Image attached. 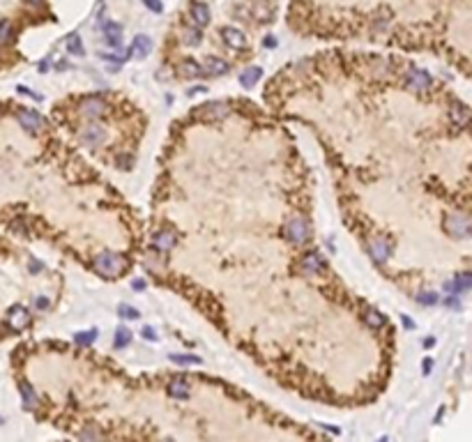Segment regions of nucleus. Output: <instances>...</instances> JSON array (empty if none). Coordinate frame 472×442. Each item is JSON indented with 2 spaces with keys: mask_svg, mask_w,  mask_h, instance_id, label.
<instances>
[{
  "mask_svg": "<svg viewBox=\"0 0 472 442\" xmlns=\"http://www.w3.org/2000/svg\"><path fill=\"white\" fill-rule=\"evenodd\" d=\"M122 267H125V260H122L118 253H113V251H102V253L95 258V269L102 276H108V279H113L115 274H120Z\"/></svg>",
  "mask_w": 472,
  "mask_h": 442,
  "instance_id": "f257e3e1",
  "label": "nucleus"
},
{
  "mask_svg": "<svg viewBox=\"0 0 472 442\" xmlns=\"http://www.w3.org/2000/svg\"><path fill=\"white\" fill-rule=\"evenodd\" d=\"M283 235H286V239H290L293 244H304L306 239L311 237V226L306 223V219H302V217H293V219L286 223Z\"/></svg>",
  "mask_w": 472,
  "mask_h": 442,
  "instance_id": "f03ea898",
  "label": "nucleus"
},
{
  "mask_svg": "<svg viewBox=\"0 0 472 442\" xmlns=\"http://www.w3.org/2000/svg\"><path fill=\"white\" fill-rule=\"evenodd\" d=\"M445 228H447L449 235L454 237H468L470 235V219H468L463 212H452L445 221Z\"/></svg>",
  "mask_w": 472,
  "mask_h": 442,
  "instance_id": "7ed1b4c3",
  "label": "nucleus"
},
{
  "mask_svg": "<svg viewBox=\"0 0 472 442\" xmlns=\"http://www.w3.org/2000/svg\"><path fill=\"white\" fill-rule=\"evenodd\" d=\"M431 83H433V78L424 69H410L406 74V88L410 92H424V90L431 88Z\"/></svg>",
  "mask_w": 472,
  "mask_h": 442,
  "instance_id": "20e7f679",
  "label": "nucleus"
},
{
  "mask_svg": "<svg viewBox=\"0 0 472 442\" xmlns=\"http://www.w3.org/2000/svg\"><path fill=\"white\" fill-rule=\"evenodd\" d=\"M369 253L373 260H378V263H385L389 258V253H392V242H389L387 237H373L369 242Z\"/></svg>",
  "mask_w": 472,
  "mask_h": 442,
  "instance_id": "39448f33",
  "label": "nucleus"
},
{
  "mask_svg": "<svg viewBox=\"0 0 472 442\" xmlns=\"http://www.w3.org/2000/svg\"><path fill=\"white\" fill-rule=\"evenodd\" d=\"M104 111H106V102H104L102 97H85L83 102H81V113L90 120L104 115Z\"/></svg>",
  "mask_w": 472,
  "mask_h": 442,
  "instance_id": "423d86ee",
  "label": "nucleus"
},
{
  "mask_svg": "<svg viewBox=\"0 0 472 442\" xmlns=\"http://www.w3.org/2000/svg\"><path fill=\"white\" fill-rule=\"evenodd\" d=\"M219 35H222V39L228 44L231 48H246V37L242 30L233 28V25H226V28L219 30Z\"/></svg>",
  "mask_w": 472,
  "mask_h": 442,
  "instance_id": "0eeeda50",
  "label": "nucleus"
},
{
  "mask_svg": "<svg viewBox=\"0 0 472 442\" xmlns=\"http://www.w3.org/2000/svg\"><path fill=\"white\" fill-rule=\"evenodd\" d=\"M16 118H18V122H21V127L28 129V132H39V127H42V118H39V113L32 111V108H18Z\"/></svg>",
  "mask_w": 472,
  "mask_h": 442,
  "instance_id": "6e6552de",
  "label": "nucleus"
},
{
  "mask_svg": "<svg viewBox=\"0 0 472 442\" xmlns=\"http://www.w3.org/2000/svg\"><path fill=\"white\" fill-rule=\"evenodd\" d=\"M201 67H203V74H208V76H224V74H228V62L217 58V55H208Z\"/></svg>",
  "mask_w": 472,
  "mask_h": 442,
  "instance_id": "1a4fd4ad",
  "label": "nucleus"
},
{
  "mask_svg": "<svg viewBox=\"0 0 472 442\" xmlns=\"http://www.w3.org/2000/svg\"><path fill=\"white\" fill-rule=\"evenodd\" d=\"M189 16H192L194 25L196 28H205V25L210 23V7L205 5V2H192V7H189Z\"/></svg>",
  "mask_w": 472,
  "mask_h": 442,
  "instance_id": "9d476101",
  "label": "nucleus"
},
{
  "mask_svg": "<svg viewBox=\"0 0 472 442\" xmlns=\"http://www.w3.org/2000/svg\"><path fill=\"white\" fill-rule=\"evenodd\" d=\"M166 392L173 399H187V396L192 394V383L187 380V378H173L171 383H168V387H166Z\"/></svg>",
  "mask_w": 472,
  "mask_h": 442,
  "instance_id": "9b49d317",
  "label": "nucleus"
},
{
  "mask_svg": "<svg viewBox=\"0 0 472 442\" xmlns=\"http://www.w3.org/2000/svg\"><path fill=\"white\" fill-rule=\"evenodd\" d=\"M81 141L88 145H99L106 141V132H104V127H99V125H88L83 132H81Z\"/></svg>",
  "mask_w": 472,
  "mask_h": 442,
  "instance_id": "f8f14e48",
  "label": "nucleus"
},
{
  "mask_svg": "<svg viewBox=\"0 0 472 442\" xmlns=\"http://www.w3.org/2000/svg\"><path fill=\"white\" fill-rule=\"evenodd\" d=\"M201 115H203L205 120H222L228 115V104H224V102L205 104V106L201 108Z\"/></svg>",
  "mask_w": 472,
  "mask_h": 442,
  "instance_id": "ddd939ff",
  "label": "nucleus"
},
{
  "mask_svg": "<svg viewBox=\"0 0 472 442\" xmlns=\"http://www.w3.org/2000/svg\"><path fill=\"white\" fill-rule=\"evenodd\" d=\"M180 74L187 78H198V76H205L203 74V67L198 62L196 58H185L180 62Z\"/></svg>",
  "mask_w": 472,
  "mask_h": 442,
  "instance_id": "4468645a",
  "label": "nucleus"
},
{
  "mask_svg": "<svg viewBox=\"0 0 472 442\" xmlns=\"http://www.w3.org/2000/svg\"><path fill=\"white\" fill-rule=\"evenodd\" d=\"M175 235L171 233V230H159V233H155V237H152V244H155L157 251H171L175 246Z\"/></svg>",
  "mask_w": 472,
  "mask_h": 442,
  "instance_id": "2eb2a0df",
  "label": "nucleus"
},
{
  "mask_svg": "<svg viewBox=\"0 0 472 442\" xmlns=\"http://www.w3.org/2000/svg\"><path fill=\"white\" fill-rule=\"evenodd\" d=\"M152 51V39L148 35H138L132 44V55L134 58H148Z\"/></svg>",
  "mask_w": 472,
  "mask_h": 442,
  "instance_id": "dca6fc26",
  "label": "nucleus"
},
{
  "mask_svg": "<svg viewBox=\"0 0 472 442\" xmlns=\"http://www.w3.org/2000/svg\"><path fill=\"white\" fill-rule=\"evenodd\" d=\"M323 265H325L323 256L316 253V251H313V253H306V256L302 258V269H304L306 274H318V272L323 269Z\"/></svg>",
  "mask_w": 472,
  "mask_h": 442,
  "instance_id": "f3484780",
  "label": "nucleus"
},
{
  "mask_svg": "<svg viewBox=\"0 0 472 442\" xmlns=\"http://www.w3.org/2000/svg\"><path fill=\"white\" fill-rule=\"evenodd\" d=\"M104 37L111 46H122V25L113 23V21L104 23Z\"/></svg>",
  "mask_w": 472,
  "mask_h": 442,
  "instance_id": "a211bd4d",
  "label": "nucleus"
},
{
  "mask_svg": "<svg viewBox=\"0 0 472 442\" xmlns=\"http://www.w3.org/2000/svg\"><path fill=\"white\" fill-rule=\"evenodd\" d=\"M260 74H263L260 67H249V69H244V72L239 74V83H242V88L251 90L258 81H260Z\"/></svg>",
  "mask_w": 472,
  "mask_h": 442,
  "instance_id": "6ab92c4d",
  "label": "nucleus"
},
{
  "mask_svg": "<svg viewBox=\"0 0 472 442\" xmlns=\"http://www.w3.org/2000/svg\"><path fill=\"white\" fill-rule=\"evenodd\" d=\"M449 118H452V122H454L456 127H466L468 120H470V111H468L466 104H454V106H452Z\"/></svg>",
  "mask_w": 472,
  "mask_h": 442,
  "instance_id": "aec40b11",
  "label": "nucleus"
},
{
  "mask_svg": "<svg viewBox=\"0 0 472 442\" xmlns=\"http://www.w3.org/2000/svg\"><path fill=\"white\" fill-rule=\"evenodd\" d=\"M9 323H12L14 329L25 327V323H28V311H25L21 304L12 306V309H9Z\"/></svg>",
  "mask_w": 472,
  "mask_h": 442,
  "instance_id": "412c9836",
  "label": "nucleus"
},
{
  "mask_svg": "<svg viewBox=\"0 0 472 442\" xmlns=\"http://www.w3.org/2000/svg\"><path fill=\"white\" fill-rule=\"evenodd\" d=\"M18 392H21V396H23L25 408H30V410H35V408L39 406V399H37L35 389L30 387L28 383H21V385H18Z\"/></svg>",
  "mask_w": 472,
  "mask_h": 442,
  "instance_id": "4be33fe9",
  "label": "nucleus"
},
{
  "mask_svg": "<svg viewBox=\"0 0 472 442\" xmlns=\"http://www.w3.org/2000/svg\"><path fill=\"white\" fill-rule=\"evenodd\" d=\"M182 42L189 44V46H198V44L203 42V32H201V28H196V25L185 28L182 30Z\"/></svg>",
  "mask_w": 472,
  "mask_h": 442,
  "instance_id": "5701e85b",
  "label": "nucleus"
},
{
  "mask_svg": "<svg viewBox=\"0 0 472 442\" xmlns=\"http://www.w3.org/2000/svg\"><path fill=\"white\" fill-rule=\"evenodd\" d=\"M364 323L369 325L371 329H380V327H385V323H387V320H385V316L380 313V311L369 309V311L364 313Z\"/></svg>",
  "mask_w": 472,
  "mask_h": 442,
  "instance_id": "b1692460",
  "label": "nucleus"
},
{
  "mask_svg": "<svg viewBox=\"0 0 472 442\" xmlns=\"http://www.w3.org/2000/svg\"><path fill=\"white\" fill-rule=\"evenodd\" d=\"M65 48H67V53L69 55H83L85 53L83 44H81V37H78L76 32H72V35L65 39Z\"/></svg>",
  "mask_w": 472,
  "mask_h": 442,
  "instance_id": "393cba45",
  "label": "nucleus"
},
{
  "mask_svg": "<svg viewBox=\"0 0 472 442\" xmlns=\"http://www.w3.org/2000/svg\"><path fill=\"white\" fill-rule=\"evenodd\" d=\"M129 341H132V332L127 327H118L115 329V348H125L129 346Z\"/></svg>",
  "mask_w": 472,
  "mask_h": 442,
  "instance_id": "a878e982",
  "label": "nucleus"
},
{
  "mask_svg": "<svg viewBox=\"0 0 472 442\" xmlns=\"http://www.w3.org/2000/svg\"><path fill=\"white\" fill-rule=\"evenodd\" d=\"M9 37H12V21L2 18V21H0V44L9 42Z\"/></svg>",
  "mask_w": 472,
  "mask_h": 442,
  "instance_id": "bb28decb",
  "label": "nucleus"
},
{
  "mask_svg": "<svg viewBox=\"0 0 472 442\" xmlns=\"http://www.w3.org/2000/svg\"><path fill=\"white\" fill-rule=\"evenodd\" d=\"M118 313L122 318H127V320H136V318H138V309H134V306H129V304H120L118 306Z\"/></svg>",
  "mask_w": 472,
  "mask_h": 442,
  "instance_id": "cd10ccee",
  "label": "nucleus"
},
{
  "mask_svg": "<svg viewBox=\"0 0 472 442\" xmlns=\"http://www.w3.org/2000/svg\"><path fill=\"white\" fill-rule=\"evenodd\" d=\"M95 339H97V329H90L88 334H83V332H81V334H76V341L81 343V346H90Z\"/></svg>",
  "mask_w": 472,
  "mask_h": 442,
  "instance_id": "c85d7f7f",
  "label": "nucleus"
},
{
  "mask_svg": "<svg viewBox=\"0 0 472 442\" xmlns=\"http://www.w3.org/2000/svg\"><path fill=\"white\" fill-rule=\"evenodd\" d=\"M417 302L424 306H433L438 302V295L436 293H422V295H417Z\"/></svg>",
  "mask_w": 472,
  "mask_h": 442,
  "instance_id": "c756f323",
  "label": "nucleus"
},
{
  "mask_svg": "<svg viewBox=\"0 0 472 442\" xmlns=\"http://www.w3.org/2000/svg\"><path fill=\"white\" fill-rule=\"evenodd\" d=\"M173 362H178V364H198L201 359L198 357H194V355H173Z\"/></svg>",
  "mask_w": 472,
  "mask_h": 442,
  "instance_id": "7c9ffc66",
  "label": "nucleus"
},
{
  "mask_svg": "<svg viewBox=\"0 0 472 442\" xmlns=\"http://www.w3.org/2000/svg\"><path fill=\"white\" fill-rule=\"evenodd\" d=\"M143 2H145V7H148V9H152V12H157V14L164 9L162 0H143Z\"/></svg>",
  "mask_w": 472,
  "mask_h": 442,
  "instance_id": "2f4dec72",
  "label": "nucleus"
},
{
  "mask_svg": "<svg viewBox=\"0 0 472 442\" xmlns=\"http://www.w3.org/2000/svg\"><path fill=\"white\" fill-rule=\"evenodd\" d=\"M143 336L148 341H157V334H155V329L152 327H143Z\"/></svg>",
  "mask_w": 472,
  "mask_h": 442,
  "instance_id": "473e14b6",
  "label": "nucleus"
},
{
  "mask_svg": "<svg viewBox=\"0 0 472 442\" xmlns=\"http://www.w3.org/2000/svg\"><path fill=\"white\" fill-rule=\"evenodd\" d=\"M132 166V157H120V168H129Z\"/></svg>",
  "mask_w": 472,
  "mask_h": 442,
  "instance_id": "72a5a7b5",
  "label": "nucleus"
},
{
  "mask_svg": "<svg viewBox=\"0 0 472 442\" xmlns=\"http://www.w3.org/2000/svg\"><path fill=\"white\" fill-rule=\"evenodd\" d=\"M37 309L46 311V309H48V299H46V297H39V299H37Z\"/></svg>",
  "mask_w": 472,
  "mask_h": 442,
  "instance_id": "f704fd0d",
  "label": "nucleus"
},
{
  "mask_svg": "<svg viewBox=\"0 0 472 442\" xmlns=\"http://www.w3.org/2000/svg\"><path fill=\"white\" fill-rule=\"evenodd\" d=\"M39 269H42V263L32 260V265H30V272H39Z\"/></svg>",
  "mask_w": 472,
  "mask_h": 442,
  "instance_id": "c9c22d12",
  "label": "nucleus"
},
{
  "mask_svg": "<svg viewBox=\"0 0 472 442\" xmlns=\"http://www.w3.org/2000/svg\"><path fill=\"white\" fill-rule=\"evenodd\" d=\"M134 288H136V290H143L145 283H143V281H134Z\"/></svg>",
  "mask_w": 472,
  "mask_h": 442,
  "instance_id": "e433bc0d",
  "label": "nucleus"
},
{
  "mask_svg": "<svg viewBox=\"0 0 472 442\" xmlns=\"http://www.w3.org/2000/svg\"><path fill=\"white\" fill-rule=\"evenodd\" d=\"M431 366H433V362H431V359H424V371H426V373L431 371Z\"/></svg>",
  "mask_w": 472,
  "mask_h": 442,
  "instance_id": "4c0bfd02",
  "label": "nucleus"
},
{
  "mask_svg": "<svg viewBox=\"0 0 472 442\" xmlns=\"http://www.w3.org/2000/svg\"><path fill=\"white\" fill-rule=\"evenodd\" d=\"M265 46H276V39H269L267 37V39H265Z\"/></svg>",
  "mask_w": 472,
  "mask_h": 442,
  "instance_id": "58836bf2",
  "label": "nucleus"
},
{
  "mask_svg": "<svg viewBox=\"0 0 472 442\" xmlns=\"http://www.w3.org/2000/svg\"><path fill=\"white\" fill-rule=\"evenodd\" d=\"M28 2H30V5H42L44 0H28Z\"/></svg>",
  "mask_w": 472,
  "mask_h": 442,
  "instance_id": "ea45409f",
  "label": "nucleus"
}]
</instances>
